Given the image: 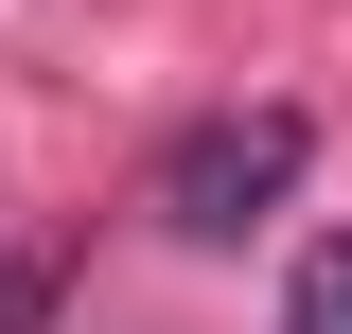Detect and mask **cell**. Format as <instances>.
<instances>
[{
	"label": "cell",
	"instance_id": "cell-1",
	"mask_svg": "<svg viewBox=\"0 0 352 334\" xmlns=\"http://www.w3.org/2000/svg\"><path fill=\"white\" fill-rule=\"evenodd\" d=\"M300 159H317L300 106H212V124L159 141V229H176V247H247L264 211L300 194Z\"/></svg>",
	"mask_w": 352,
	"mask_h": 334
},
{
	"label": "cell",
	"instance_id": "cell-2",
	"mask_svg": "<svg viewBox=\"0 0 352 334\" xmlns=\"http://www.w3.org/2000/svg\"><path fill=\"white\" fill-rule=\"evenodd\" d=\"M282 334H352V247H317V264H300V299H282Z\"/></svg>",
	"mask_w": 352,
	"mask_h": 334
}]
</instances>
